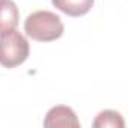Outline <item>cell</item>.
Here are the masks:
<instances>
[{
  "label": "cell",
  "instance_id": "1",
  "mask_svg": "<svg viewBox=\"0 0 128 128\" xmlns=\"http://www.w3.org/2000/svg\"><path fill=\"white\" fill-rule=\"evenodd\" d=\"M24 32L39 42L56 41L63 35V23L59 15L50 11H36L24 21Z\"/></svg>",
  "mask_w": 128,
  "mask_h": 128
},
{
  "label": "cell",
  "instance_id": "2",
  "mask_svg": "<svg viewBox=\"0 0 128 128\" xmlns=\"http://www.w3.org/2000/svg\"><path fill=\"white\" fill-rule=\"evenodd\" d=\"M30 47L27 39L15 29L0 33V65L15 68L29 57Z\"/></svg>",
  "mask_w": 128,
  "mask_h": 128
},
{
  "label": "cell",
  "instance_id": "3",
  "mask_svg": "<svg viewBox=\"0 0 128 128\" xmlns=\"http://www.w3.org/2000/svg\"><path fill=\"white\" fill-rule=\"evenodd\" d=\"M44 126L47 128H59V126H72L78 128L80 120L77 119L76 112L66 106H56L48 110L44 119Z\"/></svg>",
  "mask_w": 128,
  "mask_h": 128
},
{
  "label": "cell",
  "instance_id": "4",
  "mask_svg": "<svg viewBox=\"0 0 128 128\" xmlns=\"http://www.w3.org/2000/svg\"><path fill=\"white\" fill-rule=\"evenodd\" d=\"M95 0H51L54 8H57L60 12L66 14L70 17H82L86 15Z\"/></svg>",
  "mask_w": 128,
  "mask_h": 128
},
{
  "label": "cell",
  "instance_id": "5",
  "mask_svg": "<svg viewBox=\"0 0 128 128\" xmlns=\"http://www.w3.org/2000/svg\"><path fill=\"white\" fill-rule=\"evenodd\" d=\"M20 12L12 0H0V33L12 30L18 26Z\"/></svg>",
  "mask_w": 128,
  "mask_h": 128
},
{
  "label": "cell",
  "instance_id": "6",
  "mask_svg": "<svg viewBox=\"0 0 128 128\" xmlns=\"http://www.w3.org/2000/svg\"><path fill=\"white\" fill-rule=\"evenodd\" d=\"M94 126L95 128H106V126H110V128H124L125 122H124L120 113H118L114 110H104V112L98 113L96 119L94 120Z\"/></svg>",
  "mask_w": 128,
  "mask_h": 128
}]
</instances>
